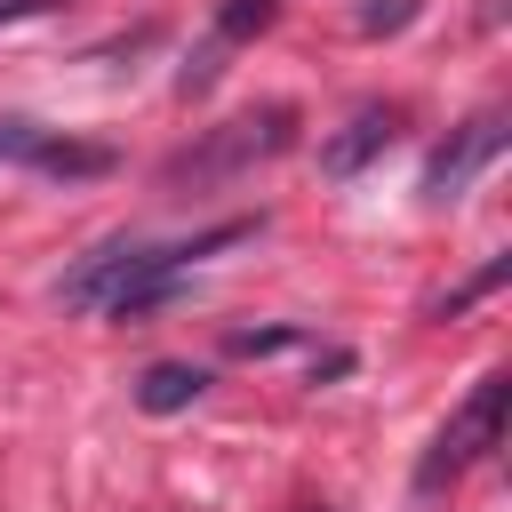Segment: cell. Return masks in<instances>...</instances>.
Instances as JSON below:
<instances>
[{
  "instance_id": "8fae6325",
  "label": "cell",
  "mask_w": 512,
  "mask_h": 512,
  "mask_svg": "<svg viewBox=\"0 0 512 512\" xmlns=\"http://www.w3.org/2000/svg\"><path fill=\"white\" fill-rule=\"evenodd\" d=\"M40 136H48V128H32V120H0V160H24V168H32Z\"/></svg>"
},
{
  "instance_id": "4fadbf2b",
  "label": "cell",
  "mask_w": 512,
  "mask_h": 512,
  "mask_svg": "<svg viewBox=\"0 0 512 512\" xmlns=\"http://www.w3.org/2000/svg\"><path fill=\"white\" fill-rule=\"evenodd\" d=\"M56 0H0V24H16V16H48Z\"/></svg>"
},
{
  "instance_id": "6da1fadb",
  "label": "cell",
  "mask_w": 512,
  "mask_h": 512,
  "mask_svg": "<svg viewBox=\"0 0 512 512\" xmlns=\"http://www.w3.org/2000/svg\"><path fill=\"white\" fill-rule=\"evenodd\" d=\"M496 432H504V376H480V384H472V400H464V408L440 424V440L424 448L416 488H424V496H432V488H448L472 456H488V448H496Z\"/></svg>"
},
{
  "instance_id": "8992f818",
  "label": "cell",
  "mask_w": 512,
  "mask_h": 512,
  "mask_svg": "<svg viewBox=\"0 0 512 512\" xmlns=\"http://www.w3.org/2000/svg\"><path fill=\"white\" fill-rule=\"evenodd\" d=\"M208 392V376L192 368V360H152L144 376H136V408H152V416H176V408H192Z\"/></svg>"
},
{
  "instance_id": "7c38bea8",
  "label": "cell",
  "mask_w": 512,
  "mask_h": 512,
  "mask_svg": "<svg viewBox=\"0 0 512 512\" xmlns=\"http://www.w3.org/2000/svg\"><path fill=\"white\" fill-rule=\"evenodd\" d=\"M392 24H408V0H384V8L360 16V32H392Z\"/></svg>"
},
{
  "instance_id": "52a82bcc",
  "label": "cell",
  "mask_w": 512,
  "mask_h": 512,
  "mask_svg": "<svg viewBox=\"0 0 512 512\" xmlns=\"http://www.w3.org/2000/svg\"><path fill=\"white\" fill-rule=\"evenodd\" d=\"M32 168H40V176H112V144H72V136H40Z\"/></svg>"
},
{
  "instance_id": "277c9868",
  "label": "cell",
  "mask_w": 512,
  "mask_h": 512,
  "mask_svg": "<svg viewBox=\"0 0 512 512\" xmlns=\"http://www.w3.org/2000/svg\"><path fill=\"white\" fill-rule=\"evenodd\" d=\"M496 152H504V120H496V112L464 120V128H456V136L432 152V168H424V192H432V200H456V192L472 184V168H480V160H496Z\"/></svg>"
},
{
  "instance_id": "ba28073f",
  "label": "cell",
  "mask_w": 512,
  "mask_h": 512,
  "mask_svg": "<svg viewBox=\"0 0 512 512\" xmlns=\"http://www.w3.org/2000/svg\"><path fill=\"white\" fill-rule=\"evenodd\" d=\"M272 16H280V0H224V8H216V40L232 48V40H248V32H264Z\"/></svg>"
},
{
  "instance_id": "7a4b0ae2",
  "label": "cell",
  "mask_w": 512,
  "mask_h": 512,
  "mask_svg": "<svg viewBox=\"0 0 512 512\" xmlns=\"http://www.w3.org/2000/svg\"><path fill=\"white\" fill-rule=\"evenodd\" d=\"M144 256H152L144 240H104V248H88V256L56 280V304H64V312H104V304L136 280V264H144Z\"/></svg>"
},
{
  "instance_id": "3957f363",
  "label": "cell",
  "mask_w": 512,
  "mask_h": 512,
  "mask_svg": "<svg viewBox=\"0 0 512 512\" xmlns=\"http://www.w3.org/2000/svg\"><path fill=\"white\" fill-rule=\"evenodd\" d=\"M288 128H296V112H288V104H272L264 120H232L208 152L176 160V168H168V184H184V176H224V168H240V160H264V152H280V144H288Z\"/></svg>"
},
{
  "instance_id": "9c48e42d",
  "label": "cell",
  "mask_w": 512,
  "mask_h": 512,
  "mask_svg": "<svg viewBox=\"0 0 512 512\" xmlns=\"http://www.w3.org/2000/svg\"><path fill=\"white\" fill-rule=\"evenodd\" d=\"M504 272H512V256H488V264H480V272H472V280H464V288H456V296H448V304H440V320H456V312H464V304H480V296H488V288H496V280H504Z\"/></svg>"
},
{
  "instance_id": "30bf717a",
  "label": "cell",
  "mask_w": 512,
  "mask_h": 512,
  "mask_svg": "<svg viewBox=\"0 0 512 512\" xmlns=\"http://www.w3.org/2000/svg\"><path fill=\"white\" fill-rule=\"evenodd\" d=\"M280 344H296V328H232V336H224L232 360H264V352H280Z\"/></svg>"
},
{
  "instance_id": "5b68a950",
  "label": "cell",
  "mask_w": 512,
  "mask_h": 512,
  "mask_svg": "<svg viewBox=\"0 0 512 512\" xmlns=\"http://www.w3.org/2000/svg\"><path fill=\"white\" fill-rule=\"evenodd\" d=\"M392 136H400V104H360V112L320 144V168H328V176H360L376 152H392Z\"/></svg>"
}]
</instances>
